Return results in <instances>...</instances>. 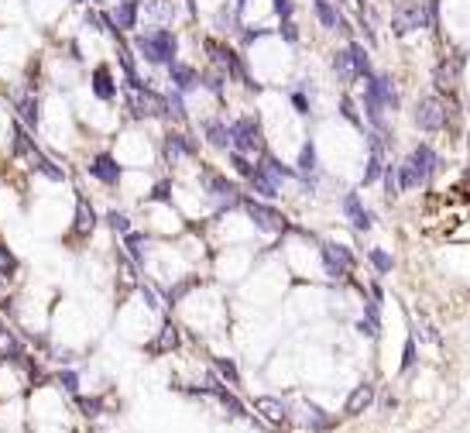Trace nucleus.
I'll return each mask as SVG.
<instances>
[{"label": "nucleus", "instance_id": "1", "mask_svg": "<svg viewBox=\"0 0 470 433\" xmlns=\"http://www.w3.org/2000/svg\"><path fill=\"white\" fill-rule=\"evenodd\" d=\"M432 165H436V152H432L429 145H419L412 155L398 165V190H416V186H423V183L429 179Z\"/></svg>", "mask_w": 470, "mask_h": 433}, {"label": "nucleus", "instance_id": "2", "mask_svg": "<svg viewBox=\"0 0 470 433\" xmlns=\"http://www.w3.org/2000/svg\"><path fill=\"white\" fill-rule=\"evenodd\" d=\"M138 52L148 62H175V35L168 28H155L148 35H138Z\"/></svg>", "mask_w": 470, "mask_h": 433}, {"label": "nucleus", "instance_id": "3", "mask_svg": "<svg viewBox=\"0 0 470 433\" xmlns=\"http://www.w3.org/2000/svg\"><path fill=\"white\" fill-rule=\"evenodd\" d=\"M127 111L134 118H155V114H165V97H155L152 90H145L141 83L127 86Z\"/></svg>", "mask_w": 470, "mask_h": 433}, {"label": "nucleus", "instance_id": "4", "mask_svg": "<svg viewBox=\"0 0 470 433\" xmlns=\"http://www.w3.org/2000/svg\"><path fill=\"white\" fill-rule=\"evenodd\" d=\"M230 145H234L237 155H251V152H258L261 148V127H258V120L254 118H240L230 127Z\"/></svg>", "mask_w": 470, "mask_h": 433}, {"label": "nucleus", "instance_id": "5", "mask_svg": "<svg viewBox=\"0 0 470 433\" xmlns=\"http://www.w3.org/2000/svg\"><path fill=\"white\" fill-rule=\"evenodd\" d=\"M244 206H247L251 220H254L261 231H268V234H281V231L288 227V224H285V217H281L278 210H272V206H261V203H254V199H247Z\"/></svg>", "mask_w": 470, "mask_h": 433}, {"label": "nucleus", "instance_id": "6", "mask_svg": "<svg viewBox=\"0 0 470 433\" xmlns=\"http://www.w3.org/2000/svg\"><path fill=\"white\" fill-rule=\"evenodd\" d=\"M416 124H419L423 131H439V127L446 124V107H443L436 97L419 100V107H416Z\"/></svg>", "mask_w": 470, "mask_h": 433}, {"label": "nucleus", "instance_id": "7", "mask_svg": "<svg viewBox=\"0 0 470 433\" xmlns=\"http://www.w3.org/2000/svg\"><path fill=\"white\" fill-rule=\"evenodd\" d=\"M426 21H429V14H426L419 3H412V7L398 10L392 17V31L395 35H409V31H416V28H426Z\"/></svg>", "mask_w": 470, "mask_h": 433}, {"label": "nucleus", "instance_id": "8", "mask_svg": "<svg viewBox=\"0 0 470 433\" xmlns=\"http://www.w3.org/2000/svg\"><path fill=\"white\" fill-rule=\"evenodd\" d=\"M206 52L213 55V62L223 69V73H230V76H237V79H244L247 86H254L251 79H247V73H244V66L237 62V55L230 52V48H223V45H216V41H206Z\"/></svg>", "mask_w": 470, "mask_h": 433}, {"label": "nucleus", "instance_id": "9", "mask_svg": "<svg viewBox=\"0 0 470 433\" xmlns=\"http://www.w3.org/2000/svg\"><path fill=\"white\" fill-rule=\"evenodd\" d=\"M323 262H326V272H330L333 278L347 276V272H351V265H353L351 251H347V248H340V244H323Z\"/></svg>", "mask_w": 470, "mask_h": 433}, {"label": "nucleus", "instance_id": "10", "mask_svg": "<svg viewBox=\"0 0 470 433\" xmlns=\"http://www.w3.org/2000/svg\"><path fill=\"white\" fill-rule=\"evenodd\" d=\"M89 172H93L100 183H107V186H117L120 183V165L110 155H96L93 165H89Z\"/></svg>", "mask_w": 470, "mask_h": 433}, {"label": "nucleus", "instance_id": "11", "mask_svg": "<svg viewBox=\"0 0 470 433\" xmlns=\"http://www.w3.org/2000/svg\"><path fill=\"white\" fill-rule=\"evenodd\" d=\"M196 152V145L189 141V134H168V141H165V158L175 165L182 155H193Z\"/></svg>", "mask_w": 470, "mask_h": 433}, {"label": "nucleus", "instance_id": "12", "mask_svg": "<svg viewBox=\"0 0 470 433\" xmlns=\"http://www.w3.org/2000/svg\"><path fill=\"white\" fill-rule=\"evenodd\" d=\"M206 190H210V197L220 199V203H237V186L227 183L223 176H206Z\"/></svg>", "mask_w": 470, "mask_h": 433}, {"label": "nucleus", "instance_id": "13", "mask_svg": "<svg viewBox=\"0 0 470 433\" xmlns=\"http://www.w3.org/2000/svg\"><path fill=\"white\" fill-rule=\"evenodd\" d=\"M110 21L117 24L120 31L134 28V21H138V0H120L117 7L110 10Z\"/></svg>", "mask_w": 470, "mask_h": 433}, {"label": "nucleus", "instance_id": "14", "mask_svg": "<svg viewBox=\"0 0 470 433\" xmlns=\"http://www.w3.org/2000/svg\"><path fill=\"white\" fill-rule=\"evenodd\" d=\"M371 402H374V385H371V382H364V385H357V389H353V395L347 399V413L353 416V413L367 409Z\"/></svg>", "mask_w": 470, "mask_h": 433}, {"label": "nucleus", "instance_id": "15", "mask_svg": "<svg viewBox=\"0 0 470 433\" xmlns=\"http://www.w3.org/2000/svg\"><path fill=\"white\" fill-rule=\"evenodd\" d=\"M344 210H347V217L353 220V227H357V231H367V227H371V213H367V210H360V199L353 197V193L344 199Z\"/></svg>", "mask_w": 470, "mask_h": 433}, {"label": "nucleus", "instance_id": "16", "mask_svg": "<svg viewBox=\"0 0 470 433\" xmlns=\"http://www.w3.org/2000/svg\"><path fill=\"white\" fill-rule=\"evenodd\" d=\"M93 93H96L100 100H114V93H117V90H114V76H110V69H103V66H100V69L93 73Z\"/></svg>", "mask_w": 470, "mask_h": 433}, {"label": "nucleus", "instance_id": "17", "mask_svg": "<svg viewBox=\"0 0 470 433\" xmlns=\"http://www.w3.org/2000/svg\"><path fill=\"white\" fill-rule=\"evenodd\" d=\"M14 155H24V158H31V162H38V152H35V145H31V138H28V131L21 124H14Z\"/></svg>", "mask_w": 470, "mask_h": 433}, {"label": "nucleus", "instance_id": "18", "mask_svg": "<svg viewBox=\"0 0 470 433\" xmlns=\"http://www.w3.org/2000/svg\"><path fill=\"white\" fill-rule=\"evenodd\" d=\"M316 17H319L326 28H344V17H340V10H337L330 0H316Z\"/></svg>", "mask_w": 470, "mask_h": 433}, {"label": "nucleus", "instance_id": "19", "mask_svg": "<svg viewBox=\"0 0 470 433\" xmlns=\"http://www.w3.org/2000/svg\"><path fill=\"white\" fill-rule=\"evenodd\" d=\"M96 227V217H93V206L86 203V199H79L76 203V234H89Z\"/></svg>", "mask_w": 470, "mask_h": 433}, {"label": "nucleus", "instance_id": "20", "mask_svg": "<svg viewBox=\"0 0 470 433\" xmlns=\"http://www.w3.org/2000/svg\"><path fill=\"white\" fill-rule=\"evenodd\" d=\"M457 73H460V55H453V59H450V66H446V62H439V69H436V86H439V90L453 86Z\"/></svg>", "mask_w": 470, "mask_h": 433}, {"label": "nucleus", "instance_id": "21", "mask_svg": "<svg viewBox=\"0 0 470 433\" xmlns=\"http://www.w3.org/2000/svg\"><path fill=\"white\" fill-rule=\"evenodd\" d=\"M172 83L179 86V90H193L199 83L196 69H189V66H179V62H172Z\"/></svg>", "mask_w": 470, "mask_h": 433}, {"label": "nucleus", "instance_id": "22", "mask_svg": "<svg viewBox=\"0 0 470 433\" xmlns=\"http://www.w3.org/2000/svg\"><path fill=\"white\" fill-rule=\"evenodd\" d=\"M347 55H351L353 73H360V76H371V62H367V52H364L360 45H351V48H347Z\"/></svg>", "mask_w": 470, "mask_h": 433}, {"label": "nucleus", "instance_id": "23", "mask_svg": "<svg viewBox=\"0 0 470 433\" xmlns=\"http://www.w3.org/2000/svg\"><path fill=\"white\" fill-rule=\"evenodd\" d=\"M145 14H148V21H155V24H165V21L172 17V3H165V0H152V3L145 7Z\"/></svg>", "mask_w": 470, "mask_h": 433}, {"label": "nucleus", "instance_id": "24", "mask_svg": "<svg viewBox=\"0 0 470 433\" xmlns=\"http://www.w3.org/2000/svg\"><path fill=\"white\" fill-rule=\"evenodd\" d=\"M258 409H261L265 420H272V423H281V420H285V406H281L278 399H258Z\"/></svg>", "mask_w": 470, "mask_h": 433}, {"label": "nucleus", "instance_id": "25", "mask_svg": "<svg viewBox=\"0 0 470 433\" xmlns=\"http://www.w3.org/2000/svg\"><path fill=\"white\" fill-rule=\"evenodd\" d=\"M206 138H210L216 148H227V145H230V127H223V124H213V120H210V124H206Z\"/></svg>", "mask_w": 470, "mask_h": 433}, {"label": "nucleus", "instance_id": "26", "mask_svg": "<svg viewBox=\"0 0 470 433\" xmlns=\"http://www.w3.org/2000/svg\"><path fill=\"white\" fill-rule=\"evenodd\" d=\"M179 344V334H175V327H165L161 330V337H158L155 344H152V351H168V348H175Z\"/></svg>", "mask_w": 470, "mask_h": 433}, {"label": "nucleus", "instance_id": "27", "mask_svg": "<svg viewBox=\"0 0 470 433\" xmlns=\"http://www.w3.org/2000/svg\"><path fill=\"white\" fill-rule=\"evenodd\" d=\"M17 114L28 120V124H35L38 120V111H35V100L31 97H17Z\"/></svg>", "mask_w": 470, "mask_h": 433}, {"label": "nucleus", "instance_id": "28", "mask_svg": "<svg viewBox=\"0 0 470 433\" xmlns=\"http://www.w3.org/2000/svg\"><path fill=\"white\" fill-rule=\"evenodd\" d=\"M35 165H38L41 176H48V179H55V183H62V179H66V172H62V169H55V165H52L48 158H41V155H38V162H35Z\"/></svg>", "mask_w": 470, "mask_h": 433}, {"label": "nucleus", "instance_id": "29", "mask_svg": "<svg viewBox=\"0 0 470 433\" xmlns=\"http://www.w3.org/2000/svg\"><path fill=\"white\" fill-rule=\"evenodd\" d=\"M378 172H381V152H378V145H374V148H371V165H367V172H364V183H374Z\"/></svg>", "mask_w": 470, "mask_h": 433}, {"label": "nucleus", "instance_id": "30", "mask_svg": "<svg viewBox=\"0 0 470 433\" xmlns=\"http://www.w3.org/2000/svg\"><path fill=\"white\" fill-rule=\"evenodd\" d=\"M333 69L340 73V76H353V66H351V55L347 52H340L337 59H333Z\"/></svg>", "mask_w": 470, "mask_h": 433}, {"label": "nucleus", "instance_id": "31", "mask_svg": "<svg viewBox=\"0 0 470 433\" xmlns=\"http://www.w3.org/2000/svg\"><path fill=\"white\" fill-rule=\"evenodd\" d=\"M10 355H17V344H14V337L7 330H0V357H10Z\"/></svg>", "mask_w": 470, "mask_h": 433}, {"label": "nucleus", "instance_id": "32", "mask_svg": "<svg viewBox=\"0 0 470 433\" xmlns=\"http://www.w3.org/2000/svg\"><path fill=\"white\" fill-rule=\"evenodd\" d=\"M299 169H302V172H313V169H316V148H313V145H306V148H302Z\"/></svg>", "mask_w": 470, "mask_h": 433}, {"label": "nucleus", "instance_id": "33", "mask_svg": "<svg viewBox=\"0 0 470 433\" xmlns=\"http://www.w3.org/2000/svg\"><path fill=\"white\" fill-rule=\"evenodd\" d=\"M371 262H374V269H378V272H392V258H388L385 251H378V248H374V251H371Z\"/></svg>", "mask_w": 470, "mask_h": 433}, {"label": "nucleus", "instance_id": "34", "mask_svg": "<svg viewBox=\"0 0 470 433\" xmlns=\"http://www.w3.org/2000/svg\"><path fill=\"white\" fill-rule=\"evenodd\" d=\"M110 224L117 227L120 234H127V231H131V224H127V217H120V213H110Z\"/></svg>", "mask_w": 470, "mask_h": 433}, {"label": "nucleus", "instance_id": "35", "mask_svg": "<svg viewBox=\"0 0 470 433\" xmlns=\"http://www.w3.org/2000/svg\"><path fill=\"white\" fill-rule=\"evenodd\" d=\"M274 10H278L281 17H288V14H292V0H274Z\"/></svg>", "mask_w": 470, "mask_h": 433}, {"label": "nucleus", "instance_id": "36", "mask_svg": "<svg viewBox=\"0 0 470 433\" xmlns=\"http://www.w3.org/2000/svg\"><path fill=\"white\" fill-rule=\"evenodd\" d=\"M216 368H220L227 378H237V371H234V364H230V361H223V357H220V361H216Z\"/></svg>", "mask_w": 470, "mask_h": 433}, {"label": "nucleus", "instance_id": "37", "mask_svg": "<svg viewBox=\"0 0 470 433\" xmlns=\"http://www.w3.org/2000/svg\"><path fill=\"white\" fill-rule=\"evenodd\" d=\"M281 31H285V38H288V41H295V24H292V21H285V24H281Z\"/></svg>", "mask_w": 470, "mask_h": 433}, {"label": "nucleus", "instance_id": "38", "mask_svg": "<svg viewBox=\"0 0 470 433\" xmlns=\"http://www.w3.org/2000/svg\"><path fill=\"white\" fill-rule=\"evenodd\" d=\"M155 199H168V183H161V186H155V193H152Z\"/></svg>", "mask_w": 470, "mask_h": 433}]
</instances>
